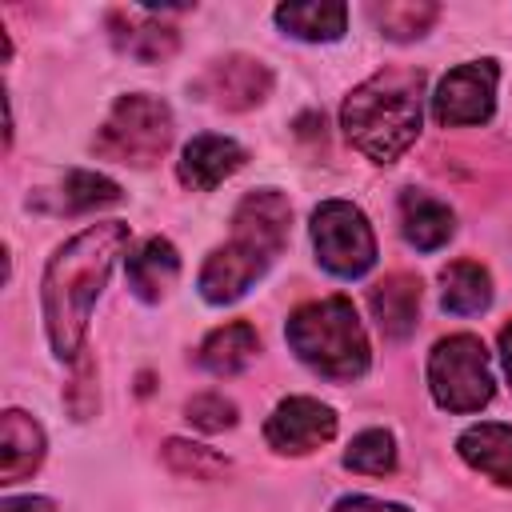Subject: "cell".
<instances>
[{"label":"cell","mask_w":512,"mask_h":512,"mask_svg":"<svg viewBox=\"0 0 512 512\" xmlns=\"http://www.w3.org/2000/svg\"><path fill=\"white\" fill-rule=\"evenodd\" d=\"M124 248H128V224L104 220V224L80 228L48 256L40 276V308H44V332L56 360L72 364L84 352L92 304L104 292L112 264Z\"/></svg>","instance_id":"6da1fadb"},{"label":"cell","mask_w":512,"mask_h":512,"mask_svg":"<svg viewBox=\"0 0 512 512\" xmlns=\"http://www.w3.org/2000/svg\"><path fill=\"white\" fill-rule=\"evenodd\" d=\"M288 232H292V204L280 188L268 184L244 192V200L232 212V236L216 244L200 264L196 288L204 304L212 308L236 304L276 264V256L288 244Z\"/></svg>","instance_id":"7a4b0ae2"},{"label":"cell","mask_w":512,"mask_h":512,"mask_svg":"<svg viewBox=\"0 0 512 512\" xmlns=\"http://www.w3.org/2000/svg\"><path fill=\"white\" fill-rule=\"evenodd\" d=\"M424 124V72L380 68L360 80L340 104V128L356 152L372 164H396L420 136Z\"/></svg>","instance_id":"3957f363"},{"label":"cell","mask_w":512,"mask_h":512,"mask_svg":"<svg viewBox=\"0 0 512 512\" xmlns=\"http://www.w3.org/2000/svg\"><path fill=\"white\" fill-rule=\"evenodd\" d=\"M284 340L300 364H308L316 376L332 384H352L372 364L368 332L348 296H324L300 304L284 324Z\"/></svg>","instance_id":"277c9868"},{"label":"cell","mask_w":512,"mask_h":512,"mask_svg":"<svg viewBox=\"0 0 512 512\" xmlns=\"http://www.w3.org/2000/svg\"><path fill=\"white\" fill-rule=\"evenodd\" d=\"M172 108L152 92H124L108 108L104 124L92 136V152L112 164L152 168L172 144Z\"/></svg>","instance_id":"5b68a950"},{"label":"cell","mask_w":512,"mask_h":512,"mask_svg":"<svg viewBox=\"0 0 512 512\" xmlns=\"http://www.w3.org/2000/svg\"><path fill=\"white\" fill-rule=\"evenodd\" d=\"M428 392L444 412L468 416L492 404L496 380L488 364V348L472 332H452L428 352Z\"/></svg>","instance_id":"8992f818"},{"label":"cell","mask_w":512,"mask_h":512,"mask_svg":"<svg viewBox=\"0 0 512 512\" xmlns=\"http://www.w3.org/2000/svg\"><path fill=\"white\" fill-rule=\"evenodd\" d=\"M312 252L316 264L336 280H360L376 264V232L352 200H320L312 208Z\"/></svg>","instance_id":"52a82bcc"},{"label":"cell","mask_w":512,"mask_h":512,"mask_svg":"<svg viewBox=\"0 0 512 512\" xmlns=\"http://www.w3.org/2000/svg\"><path fill=\"white\" fill-rule=\"evenodd\" d=\"M500 64L492 56L448 68L432 92V120L440 128H480L496 116Z\"/></svg>","instance_id":"ba28073f"},{"label":"cell","mask_w":512,"mask_h":512,"mask_svg":"<svg viewBox=\"0 0 512 512\" xmlns=\"http://www.w3.org/2000/svg\"><path fill=\"white\" fill-rule=\"evenodd\" d=\"M272 84H276V76L260 56L228 52V56H216L192 80V92L220 112H252L272 96Z\"/></svg>","instance_id":"9c48e42d"},{"label":"cell","mask_w":512,"mask_h":512,"mask_svg":"<svg viewBox=\"0 0 512 512\" xmlns=\"http://www.w3.org/2000/svg\"><path fill=\"white\" fill-rule=\"evenodd\" d=\"M336 428L340 420L332 404L316 396H284L264 420V440L276 456H308L324 448L336 436Z\"/></svg>","instance_id":"30bf717a"},{"label":"cell","mask_w":512,"mask_h":512,"mask_svg":"<svg viewBox=\"0 0 512 512\" xmlns=\"http://www.w3.org/2000/svg\"><path fill=\"white\" fill-rule=\"evenodd\" d=\"M248 164V148L232 136L220 132H200L180 148L176 160V180L188 192H212L216 184H224L228 176H236Z\"/></svg>","instance_id":"8fae6325"},{"label":"cell","mask_w":512,"mask_h":512,"mask_svg":"<svg viewBox=\"0 0 512 512\" xmlns=\"http://www.w3.org/2000/svg\"><path fill=\"white\" fill-rule=\"evenodd\" d=\"M108 36L120 56L136 64H164L180 52V32L164 24L148 8H116L108 12Z\"/></svg>","instance_id":"7c38bea8"},{"label":"cell","mask_w":512,"mask_h":512,"mask_svg":"<svg viewBox=\"0 0 512 512\" xmlns=\"http://www.w3.org/2000/svg\"><path fill=\"white\" fill-rule=\"evenodd\" d=\"M120 200H124V192L112 176L72 168L52 188L32 192L28 204L40 208V212H52V216H84V212H96V208H108V204H120Z\"/></svg>","instance_id":"4fadbf2b"},{"label":"cell","mask_w":512,"mask_h":512,"mask_svg":"<svg viewBox=\"0 0 512 512\" xmlns=\"http://www.w3.org/2000/svg\"><path fill=\"white\" fill-rule=\"evenodd\" d=\"M420 296H424V288H420V276H412V272H388L384 280H376L368 288V308H372V320L384 332V340L400 344L416 332Z\"/></svg>","instance_id":"5bb4252c"},{"label":"cell","mask_w":512,"mask_h":512,"mask_svg":"<svg viewBox=\"0 0 512 512\" xmlns=\"http://www.w3.org/2000/svg\"><path fill=\"white\" fill-rule=\"evenodd\" d=\"M176 276H180V252L168 236L140 240L124 260V280H128L132 296L144 304H160L172 292Z\"/></svg>","instance_id":"9a60e30c"},{"label":"cell","mask_w":512,"mask_h":512,"mask_svg":"<svg viewBox=\"0 0 512 512\" xmlns=\"http://www.w3.org/2000/svg\"><path fill=\"white\" fill-rule=\"evenodd\" d=\"M48 452V436L36 416L24 408H4L0 412V484L28 480Z\"/></svg>","instance_id":"2e32d148"},{"label":"cell","mask_w":512,"mask_h":512,"mask_svg":"<svg viewBox=\"0 0 512 512\" xmlns=\"http://www.w3.org/2000/svg\"><path fill=\"white\" fill-rule=\"evenodd\" d=\"M456 456L500 488H512V424L480 420L456 436Z\"/></svg>","instance_id":"e0dca14e"},{"label":"cell","mask_w":512,"mask_h":512,"mask_svg":"<svg viewBox=\"0 0 512 512\" xmlns=\"http://www.w3.org/2000/svg\"><path fill=\"white\" fill-rule=\"evenodd\" d=\"M400 232L416 252H436L456 236V212L432 192L404 188L400 192Z\"/></svg>","instance_id":"ac0fdd59"},{"label":"cell","mask_w":512,"mask_h":512,"mask_svg":"<svg viewBox=\"0 0 512 512\" xmlns=\"http://www.w3.org/2000/svg\"><path fill=\"white\" fill-rule=\"evenodd\" d=\"M276 28L304 44H332L348 32V4L340 0H292L276 4Z\"/></svg>","instance_id":"d6986e66"},{"label":"cell","mask_w":512,"mask_h":512,"mask_svg":"<svg viewBox=\"0 0 512 512\" xmlns=\"http://www.w3.org/2000/svg\"><path fill=\"white\" fill-rule=\"evenodd\" d=\"M260 352V336L248 320H232V324H220L212 328L200 348H196V364L212 376H236L244 372Z\"/></svg>","instance_id":"ffe728a7"},{"label":"cell","mask_w":512,"mask_h":512,"mask_svg":"<svg viewBox=\"0 0 512 512\" xmlns=\"http://www.w3.org/2000/svg\"><path fill=\"white\" fill-rule=\"evenodd\" d=\"M440 304L452 316H480L492 304V272L480 260H452L440 272Z\"/></svg>","instance_id":"44dd1931"},{"label":"cell","mask_w":512,"mask_h":512,"mask_svg":"<svg viewBox=\"0 0 512 512\" xmlns=\"http://www.w3.org/2000/svg\"><path fill=\"white\" fill-rule=\"evenodd\" d=\"M368 20L376 24V32L384 40L408 44V40H420L440 20V4H432V0H384V4H368Z\"/></svg>","instance_id":"7402d4cb"},{"label":"cell","mask_w":512,"mask_h":512,"mask_svg":"<svg viewBox=\"0 0 512 512\" xmlns=\"http://www.w3.org/2000/svg\"><path fill=\"white\" fill-rule=\"evenodd\" d=\"M160 460L172 476H184V480H220L232 472L228 456H220L216 448L208 444H196V440H184V436H168L160 444Z\"/></svg>","instance_id":"603a6c76"},{"label":"cell","mask_w":512,"mask_h":512,"mask_svg":"<svg viewBox=\"0 0 512 512\" xmlns=\"http://www.w3.org/2000/svg\"><path fill=\"white\" fill-rule=\"evenodd\" d=\"M344 468L360 476H388L396 472V436L388 428H364L344 448Z\"/></svg>","instance_id":"cb8c5ba5"},{"label":"cell","mask_w":512,"mask_h":512,"mask_svg":"<svg viewBox=\"0 0 512 512\" xmlns=\"http://www.w3.org/2000/svg\"><path fill=\"white\" fill-rule=\"evenodd\" d=\"M64 408L76 424L92 420L100 412V384H96V360L88 356V348L72 360V372H68V384H64Z\"/></svg>","instance_id":"d4e9b609"},{"label":"cell","mask_w":512,"mask_h":512,"mask_svg":"<svg viewBox=\"0 0 512 512\" xmlns=\"http://www.w3.org/2000/svg\"><path fill=\"white\" fill-rule=\"evenodd\" d=\"M236 404L224 396V392H196L184 400V420L200 432H224L236 424Z\"/></svg>","instance_id":"484cf974"},{"label":"cell","mask_w":512,"mask_h":512,"mask_svg":"<svg viewBox=\"0 0 512 512\" xmlns=\"http://www.w3.org/2000/svg\"><path fill=\"white\" fill-rule=\"evenodd\" d=\"M332 512H412V508H404V504H396V500H380V496H360V492H352V496H340V500L332 504Z\"/></svg>","instance_id":"4316f807"},{"label":"cell","mask_w":512,"mask_h":512,"mask_svg":"<svg viewBox=\"0 0 512 512\" xmlns=\"http://www.w3.org/2000/svg\"><path fill=\"white\" fill-rule=\"evenodd\" d=\"M0 512H56V500H48V496H8V500H0Z\"/></svg>","instance_id":"83f0119b"},{"label":"cell","mask_w":512,"mask_h":512,"mask_svg":"<svg viewBox=\"0 0 512 512\" xmlns=\"http://www.w3.org/2000/svg\"><path fill=\"white\" fill-rule=\"evenodd\" d=\"M496 348H500V360H504V376H508V384H512V320L500 328Z\"/></svg>","instance_id":"f1b7e54d"}]
</instances>
